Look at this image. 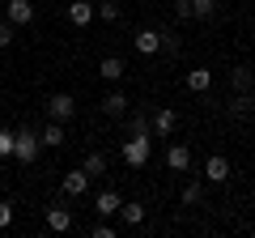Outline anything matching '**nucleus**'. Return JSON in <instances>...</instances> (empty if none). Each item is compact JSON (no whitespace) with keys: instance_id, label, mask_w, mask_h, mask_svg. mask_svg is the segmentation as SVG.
<instances>
[{"instance_id":"nucleus-1","label":"nucleus","mask_w":255,"mask_h":238,"mask_svg":"<svg viewBox=\"0 0 255 238\" xmlns=\"http://www.w3.org/2000/svg\"><path fill=\"white\" fill-rule=\"evenodd\" d=\"M38 153H43V136H38L34 128H17V140H13V157L17 162H26V166H34L38 162Z\"/></svg>"},{"instance_id":"nucleus-2","label":"nucleus","mask_w":255,"mask_h":238,"mask_svg":"<svg viewBox=\"0 0 255 238\" xmlns=\"http://www.w3.org/2000/svg\"><path fill=\"white\" fill-rule=\"evenodd\" d=\"M149 153H153V140H149V136H128L124 140V162L128 166H145Z\"/></svg>"},{"instance_id":"nucleus-3","label":"nucleus","mask_w":255,"mask_h":238,"mask_svg":"<svg viewBox=\"0 0 255 238\" xmlns=\"http://www.w3.org/2000/svg\"><path fill=\"white\" fill-rule=\"evenodd\" d=\"M47 115H51L55 123H68V119L77 115V102H73V94H51V98H47Z\"/></svg>"},{"instance_id":"nucleus-4","label":"nucleus","mask_w":255,"mask_h":238,"mask_svg":"<svg viewBox=\"0 0 255 238\" xmlns=\"http://www.w3.org/2000/svg\"><path fill=\"white\" fill-rule=\"evenodd\" d=\"M4 17H9L13 26H30V21H34V4H30V0H9V4H4Z\"/></svg>"},{"instance_id":"nucleus-5","label":"nucleus","mask_w":255,"mask_h":238,"mask_svg":"<svg viewBox=\"0 0 255 238\" xmlns=\"http://www.w3.org/2000/svg\"><path fill=\"white\" fill-rule=\"evenodd\" d=\"M204 179H209V183H226V179H230V157L226 153H213L209 162H204Z\"/></svg>"},{"instance_id":"nucleus-6","label":"nucleus","mask_w":255,"mask_h":238,"mask_svg":"<svg viewBox=\"0 0 255 238\" xmlns=\"http://www.w3.org/2000/svg\"><path fill=\"white\" fill-rule=\"evenodd\" d=\"M251 111H255V98H251V90H247V94H234V98L226 102V115H230V119H247Z\"/></svg>"},{"instance_id":"nucleus-7","label":"nucleus","mask_w":255,"mask_h":238,"mask_svg":"<svg viewBox=\"0 0 255 238\" xmlns=\"http://www.w3.org/2000/svg\"><path fill=\"white\" fill-rule=\"evenodd\" d=\"M136 51L140 55H153V51H162V30H136Z\"/></svg>"},{"instance_id":"nucleus-8","label":"nucleus","mask_w":255,"mask_h":238,"mask_svg":"<svg viewBox=\"0 0 255 238\" xmlns=\"http://www.w3.org/2000/svg\"><path fill=\"white\" fill-rule=\"evenodd\" d=\"M119 204H124V200H119V192H111V187H107V192H98V200H94V213H98V217H115Z\"/></svg>"},{"instance_id":"nucleus-9","label":"nucleus","mask_w":255,"mask_h":238,"mask_svg":"<svg viewBox=\"0 0 255 238\" xmlns=\"http://www.w3.org/2000/svg\"><path fill=\"white\" fill-rule=\"evenodd\" d=\"M85 187H90L85 166H81V170H68V174H64V196H85Z\"/></svg>"},{"instance_id":"nucleus-10","label":"nucleus","mask_w":255,"mask_h":238,"mask_svg":"<svg viewBox=\"0 0 255 238\" xmlns=\"http://www.w3.org/2000/svg\"><path fill=\"white\" fill-rule=\"evenodd\" d=\"M68 21L73 26H90L94 21V0H73L68 4Z\"/></svg>"},{"instance_id":"nucleus-11","label":"nucleus","mask_w":255,"mask_h":238,"mask_svg":"<svg viewBox=\"0 0 255 238\" xmlns=\"http://www.w3.org/2000/svg\"><path fill=\"white\" fill-rule=\"evenodd\" d=\"M124 73H128V68H124L119 55H107V60L98 64V77H102V81H124Z\"/></svg>"},{"instance_id":"nucleus-12","label":"nucleus","mask_w":255,"mask_h":238,"mask_svg":"<svg viewBox=\"0 0 255 238\" xmlns=\"http://www.w3.org/2000/svg\"><path fill=\"white\" fill-rule=\"evenodd\" d=\"M174 128H179V115H174L170 107H162V111L153 115V132H157V136H170Z\"/></svg>"},{"instance_id":"nucleus-13","label":"nucleus","mask_w":255,"mask_h":238,"mask_svg":"<svg viewBox=\"0 0 255 238\" xmlns=\"http://www.w3.org/2000/svg\"><path fill=\"white\" fill-rule=\"evenodd\" d=\"M149 132H153V119L145 111H132L128 115V136H149Z\"/></svg>"},{"instance_id":"nucleus-14","label":"nucleus","mask_w":255,"mask_h":238,"mask_svg":"<svg viewBox=\"0 0 255 238\" xmlns=\"http://www.w3.org/2000/svg\"><path fill=\"white\" fill-rule=\"evenodd\" d=\"M47 226H51L55 234H64V230H73V213L55 204V209H47Z\"/></svg>"},{"instance_id":"nucleus-15","label":"nucleus","mask_w":255,"mask_h":238,"mask_svg":"<svg viewBox=\"0 0 255 238\" xmlns=\"http://www.w3.org/2000/svg\"><path fill=\"white\" fill-rule=\"evenodd\" d=\"M230 85H234L238 94H247V90H251V85H255V73H251V68H247V64L230 68Z\"/></svg>"},{"instance_id":"nucleus-16","label":"nucleus","mask_w":255,"mask_h":238,"mask_svg":"<svg viewBox=\"0 0 255 238\" xmlns=\"http://www.w3.org/2000/svg\"><path fill=\"white\" fill-rule=\"evenodd\" d=\"M209 85H213V73H209V68H191V73H187V90H191V94H204Z\"/></svg>"},{"instance_id":"nucleus-17","label":"nucleus","mask_w":255,"mask_h":238,"mask_svg":"<svg viewBox=\"0 0 255 238\" xmlns=\"http://www.w3.org/2000/svg\"><path fill=\"white\" fill-rule=\"evenodd\" d=\"M166 166H170V170H187V166H191V149L187 145H174L170 153H166Z\"/></svg>"},{"instance_id":"nucleus-18","label":"nucleus","mask_w":255,"mask_h":238,"mask_svg":"<svg viewBox=\"0 0 255 238\" xmlns=\"http://www.w3.org/2000/svg\"><path fill=\"white\" fill-rule=\"evenodd\" d=\"M102 111H107V115H115V119L128 115V94H119V90L107 94V98H102Z\"/></svg>"},{"instance_id":"nucleus-19","label":"nucleus","mask_w":255,"mask_h":238,"mask_svg":"<svg viewBox=\"0 0 255 238\" xmlns=\"http://www.w3.org/2000/svg\"><path fill=\"white\" fill-rule=\"evenodd\" d=\"M38 136H43V149H60V145H64V123H55V119H51Z\"/></svg>"},{"instance_id":"nucleus-20","label":"nucleus","mask_w":255,"mask_h":238,"mask_svg":"<svg viewBox=\"0 0 255 238\" xmlns=\"http://www.w3.org/2000/svg\"><path fill=\"white\" fill-rule=\"evenodd\" d=\"M119 217H124V226H140L145 221V204H136V200L119 204Z\"/></svg>"},{"instance_id":"nucleus-21","label":"nucleus","mask_w":255,"mask_h":238,"mask_svg":"<svg viewBox=\"0 0 255 238\" xmlns=\"http://www.w3.org/2000/svg\"><path fill=\"white\" fill-rule=\"evenodd\" d=\"M85 174H107V153L102 149H90L85 153Z\"/></svg>"},{"instance_id":"nucleus-22","label":"nucleus","mask_w":255,"mask_h":238,"mask_svg":"<svg viewBox=\"0 0 255 238\" xmlns=\"http://www.w3.org/2000/svg\"><path fill=\"white\" fill-rule=\"evenodd\" d=\"M217 13V0H191V17H213Z\"/></svg>"},{"instance_id":"nucleus-23","label":"nucleus","mask_w":255,"mask_h":238,"mask_svg":"<svg viewBox=\"0 0 255 238\" xmlns=\"http://www.w3.org/2000/svg\"><path fill=\"white\" fill-rule=\"evenodd\" d=\"M183 200H187V204H200V200H204V183H200V179L183 187Z\"/></svg>"},{"instance_id":"nucleus-24","label":"nucleus","mask_w":255,"mask_h":238,"mask_svg":"<svg viewBox=\"0 0 255 238\" xmlns=\"http://www.w3.org/2000/svg\"><path fill=\"white\" fill-rule=\"evenodd\" d=\"M13 140H17V132L0 128V157H13Z\"/></svg>"},{"instance_id":"nucleus-25","label":"nucleus","mask_w":255,"mask_h":238,"mask_svg":"<svg viewBox=\"0 0 255 238\" xmlns=\"http://www.w3.org/2000/svg\"><path fill=\"white\" fill-rule=\"evenodd\" d=\"M98 17L102 21H119V4H115V0H102V4H98Z\"/></svg>"},{"instance_id":"nucleus-26","label":"nucleus","mask_w":255,"mask_h":238,"mask_svg":"<svg viewBox=\"0 0 255 238\" xmlns=\"http://www.w3.org/2000/svg\"><path fill=\"white\" fill-rule=\"evenodd\" d=\"M13 30H17L13 21H0V51H4V47L13 43Z\"/></svg>"},{"instance_id":"nucleus-27","label":"nucleus","mask_w":255,"mask_h":238,"mask_svg":"<svg viewBox=\"0 0 255 238\" xmlns=\"http://www.w3.org/2000/svg\"><path fill=\"white\" fill-rule=\"evenodd\" d=\"M174 17H179V21H191V0H174Z\"/></svg>"},{"instance_id":"nucleus-28","label":"nucleus","mask_w":255,"mask_h":238,"mask_svg":"<svg viewBox=\"0 0 255 238\" xmlns=\"http://www.w3.org/2000/svg\"><path fill=\"white\" fill-rule=\"evenodd\" d=\"M162 47L174 55V51H179V34H162Z\"/></svg>"},{"instance_id":"nucleus-29","label":"nucleus","mask_w":255,"mask_h":238,"mask_svg":"<svg viewBox=\"0 0 255 238\" xmlns=\"http://www.w3.org/2000/svg\"><path fill=\"white\" fill-rule=\"evenodd\" d=\"M9 221H13V209H9V204H4V200H0V230L9 226Z\"/></svg>"}]
</instances>
